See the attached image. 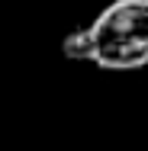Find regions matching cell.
I'll list each match as a JSON object with an SVG mask.
<instances>
[{"label": "cell", "instance_id": "cell-1", "mask_svg": "<svg viewBox=\"0 0 148 151\" xmlns=\"http://www.w3.org/2000/svg\"><path fill=\"white\" fill-rule=\"evenodd\" d=\"M93 64L135 71L148 64V0H113L90 23Z\"/></svg>", "mask_w": 148, "mask_h": 151}, {"label": "cell", "instance_id": "cell-2", "mask_svg": "<svg viewBox=\"0 0 148 151\" xmlns=\"http://www.w3.org/2000/svg\"><path fill=\"white\" fill-rule=\"evenodd\" d=\"M61 52H64V58L93 61V35H90V26H87V29L71 32V35H64V42H61Z\"/></svg>", "mask_w": 148, "mask_h": 151}]
</instances>
